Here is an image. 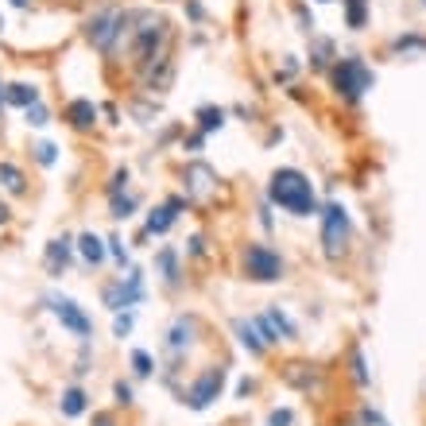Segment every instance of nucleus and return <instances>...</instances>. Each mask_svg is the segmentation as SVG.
<instances>
[{"instance_id": "obj_4", "label": "nucleus", "mask_w": 426, "mask_h": 426, "mask_svg": "<svg viewBox=\"0 0 426 426\" xmlns=\"http://www.w3.org/2000/svg\"><path fill=\"white\" fill-rule=\"evenodd\" d=\"M125 20H128L125 8H101V12H93L86 20V39L101 54H109L113 43H117V35H120V28H125Z\"/></svg>"}, {"instance_id": "obj_22", "label": "nucleus", "mask_w": 426, "mask_h": 426, "mask_svg": "<svg viewBox=\"0 0 426 426\" xmlns=\"http://www.w3.org/2000/svg\"><path fill=\"white\" fill-rule=\"evenodd\" d=\"M267 322L275 326V333H280V341H294L299 338V330H294V322L283 314V310H267Z\"/></svg>"}, {"instance_id": "obj_26", "label": "nucleus", "mask_w": 426, "mask_h": 426, "mask_svg": "<svg viewBox=\"0 0 426 426\" xmlns=\"http://www.w3.org/2000/svg\"><path fill=\"white\" fill-rule=\"evenodd\" d=\"M120 190H128V171H125V167L113 171L109 186H105V194H109V198H120Z\"/></svg>"}, {"instance_id": "obj_17", "label": "nucleus", "mask_w": 426, "mask_h": 426, "mask_svg": "<svg viewBox=\"0 0 426 426\" xmlns=\"http://www.w3.org/2000/svg\"><path fill=\"white\" fill-rule=\"evenodd\" d=\"M0 186H4L8 194H28V178H23V171L20 167H12V163H0Z\"/></svg>"}, {"instance_id": "obj_33", "label": "nucleus", "mask_w": 426, "mask_h": 426, "mask_svg": "<svg viewBox=\"0 0 426 426\" xmlns=\"http://www.w3.org/2000/svg\"><path fill=\"white\" fill-rule=\"evenodd\" d=\"M105 244H109V252H113V256H117V264H128V252H125V244H120L117 236H109V241H105Z\"/></svg>"}, {"instance_id": "obj_39", "label": "nucleus", "mask_w": 426, "mask_h": 426, "mask_svg": "<svg viewBox=\"0 0 426 426\" xmlns=\"http://www.w3.org/2000/svg\"><path fill=\"white\" fill-rule=\"evenodd\" d=\"M202 144H206V136L198 132V136H190V144H186V147H190V151H202Z\"/></svg>"}, {"instance_id": "obj_18", "label": "nucleus", "mask_w": 426, "mask_h": 426, "mask_svg": "<svg viewBox=\"0 0 426 426\" xmlns=\"http://www.w3.org/2000/svg\"><path fill=\"white\" fill-rule=\"evenodd\" d=\"M155 267H159V275H163V283H167V287L178 283V252H175V248H159Z\"/></svg>"}, {"instance_id": "obj_20", "label": "nucleus", "mask_w": 426, "mask_h": 426, "mask_svg": "<svg viewBox=\"0 0 426 426\" xmlns=\"http://www.w3.org/2000/svg\"><path fill=\"white\" fill-rule=\"evenodd\" d=\"M86 391H81V388H67V391H62V399H59V407H62V415H67V419H78V415L81 411H86Z\"/></svg>"}, {"instance_id": "obj_43", "label": "nucleus", "mask_w": 426, "mask_h": 426, "mask_svg": "<svg viewBox=\"0 0 426 426\" xmlns=\"http://www.w3.org/2000/svg\"><path fill=\"white\" fill-rule=\"evenodd\" d=\"M0 31H4V16H0Z\"/></svg>"}, {"instance_id": "obj_25", "label": "nucleus", "mask_w": 426, "mask_h": 426, "mask_svg": "<svg viewBox=\"0 0 426 426\" xmlns=\"http://www.w3.org/2000/svg\"><path fill=\"white\" fill-rule=\"evenodd\" d=\"M391 51H426V39L422 35H399L396 43H391Z\"/></svg>"}, {"instance_id": "obj_44", "label": "nucleus", "mask_w": 426, "mask_h": 426, "mask_svg": "<svg viewBox=\"0 0 426 426\" xmlns=\"http://www.w3.org/2000/svg\"><path fill=\"white\" fill-rule=\"evenodd\" d=\"M380 426H388V422H380Z\"/></svg>"}, {"instance_id": "obj_2", "label": "nucleus", "mask_w": 426, "mask_h": 426, "mask_svg": "<svg viewBox=\"0 0 426 426\" xmlns=\"http://www.w3.org/2000/svg\"><path fill=\"white\" fill-rule=\"evenodd\" d=\"M318 217H322V252L330 260H341V256H345V248H349V236H353V225H349L345 206L330 202V206L318 209Z\"/></svg>"}, {"instance_id": "obj_34", "label": "nucleus", "mask_w": 426, "mask_h": 426, "mask_svg": "<svg viewBox=\"0 0 426 426\" xmlns=\"http://www.w3.org/2000/svg\"><path fill=\"white\" fill-rule=\"evenodd\" d=\"M190 256H206V236H190Z\"/></svg>"}, {"instance_id": "obj_28", "label": "nucleus", "mask_w": 426, "mask_h": 426, "mask_svg": "<svg viewBox=\"0 0 426 426\" xmlns=\"http://www.w3.org/2000/svg\"><path fill=\"white\" fill-rule=\"evenodd\" d=\"M31 151H35V159L43 163V167H54V159H59V155H54L59 147H54V144H35Z\"/></svg>"}, {"instance_id": "obj_35", "label": "nucleus", "mask_w": 426, "mask_h": 426, "mask_svg": "<svg viewBox=\"0 0 426 426\" xmlns=\"http://www.w3.org/2000/svg\"><path fill=\"white\" fill-rule=\"evenodd\" d=\"M117 403H132V388H128L125 380L117 384Z\"/></svg>"}, {"instance_id": "obj_32", "label": "nucleus", "mask_w": 426, "mask_h": 426, "mask_svg": "<svg viewBox=\"0 0 426 426\" xmlns=\"http://www.w3.org/2000/svg\"><path fill=\"white\" fill-rule=\"evenodd\" d=\"M291 422H294V415L287 411V407H283V411H272V415H267V426H291Z\"/></svg>"}, {"instance_id": "obj_41", "label": "nucleus", "mask_w": 426, "mask_h": 426, "mask_svg": "<svg viewBox=\"0 0 426 426\" xmlns=\"http://www.w3.org/2000/svg\"><path fill=\"white\" fill-rule=\"evenodd\" d=\"M0 113H4V86H0Z\"/></svg>"}, {"instance_id": "obj_6", "label": "nucleus", "mask_w": 426, "mask_h": 426, "mask_svg": "<svg viewBox=\"0 0 426 426\" xmlns=\"http://www.w3.org/2000/svg\"><path fill=\"white\" fill-rule=\"evenodd\" d=\"M221 388H225V368H221V364H209L206 372H202L198 380H194L190 388L183 391V403L190 407V411H206L213 399L221 396Z\"/></svg>"}, {"instance_id": "obj_45", "label": "nucleus", "mask_w": 426, "mask_h": 426, "mask_svg": "<svg viewBox=\"0 0 426 426\" xmlns=\"http://www.w3.org/2000/svg\"><path fill=\"white\" fill-rule=\"evenodd\" d=\"M422 4H426V0H422Z\"/></svg>"}, {"instance_id": "obj_27", "label": "nucleus", "mask_w": 426, "mask_h": 426, "mask_svg": "<svg viewBox=\"0 0 426 426\" xmlns=\"http://www.w3.org/2000/svg\"><path fill=\"white\" fill-rule=\"evenodd\" d=\"M132 368H136V376H151V372H155V360H151V353L136 349V353H132Z\"/></svg>"}, {"instance_id": "obj_40", "label": "nucleus", "mask_w": 426, "mask_h": 426, "mask_svg": "<svg viewBox=\"0 0 426 426\" xmlns=\"http://www.w3.org/2000/svg\"><path fill=\"white\" fill-rule=\"evenodd\" d=\"M4 221H8V206L0 202V225H4Z\"/></svg>"}, {"instance_id": "obj_42", "label": "nucleus", "mask_w": 426, "mask_h": 426, "mask_svg": "<svg viewBox=\"0 0 426 426\" xmlns=\"http://www.w3.org/2000/svg\"><path fill=\"white\" fill-rule=\"evenodd\" d=\"M12 4H16V8H28V0H12Z\"/></svg>"}, {"instance_id": "obj_36", "label": "nucleus", "mask_w": 426, "mask_h": 426, "mask_svg": "<svg viewBox=\"0 0 426 426\" xmlns=\"http://www.w3.org/2000/svg\"><path fill=\"white\" fill-rule=\"evenodd\" d=\"M93 426H117V419L109 411H101V415H93Z\"/></svg>"}, {"instance_id": "obj_31", "label": "nucleus", "mask_w": 426, "mask_h": 426, "mask_svg": "<svg viewBox=\"0 0 426 426\" xmlns=\"http://www.w3.org/2000/svg\"><path fill=\"white\" fill-rule=\"evenodd\" d=\"M113 333H117V338H128V333H132V314H117V322H113Z\"/></svg>"}, {"instance_id": "obj_37", "label": "nucleus", "mask_w": 426, "mask_h": 426, "mask_svg": "<svg viewBox=\"0 0 426 426\" xmlns=\"http://www.w3.org/2000/svg\"><path fill=\"white\" fill-rule=\"evenodd\" d=\"M252 388H256L252 380H241V384H236V396H241V399H248V396H252Z\"/></svg>"}, {"instance_id": "obj_16", "label": "nucleus", "mask_w": 426, "mask_h": 426, "mask_svg": "<svg viewBox=\"0 0 426 426\" xmlns=\"http://www.w3.org/2000/svg\"><path fill=\"white\" fill-rule=\"evenodd\" d=\"M233 330H236V338H241V345L244 349H248V353L252 357H260V353H264V341H260V333H256V326H252V322H244V318H236V322H233Z\"/></svg>"}, {"instance_id": "obj_7", "label": "nucleus", "mask_w": 426, "mask_h": 426, "mask_svg": "<svg viewBox=\"0 0 426 426\" xmlns=\"http://www.w3.org/2000/svg\"><path fill=\"white\" fill-rule=\"evenodd\" d=\"M101 299H105V306H109L113 314H120L125 306H136V302H144V275L132 267V272H128L125 280H117V283L105 287Z\"/></svg>"}, {"instance_id": "obj_3", "label": "nucleus", "mask_w": 426, "mask_h": 426, "mask_svg": "<svg viewBox=\"0 0 426 426\" xmlns=\"http://www.w3.org/2000/svg\"><path fill=\"white\" fill-rule=\"evenodd\" d=\"M330 78H333V89H338L345 101H360V97L372 89V70L364 67V59H338L333 62V70H330Z\"/></svg>"}, {"instance_id": "obj_23", "label": "nucleus", "mask_w": 426, "mask_h": 426, "mask_svg": "<svg viewBox=\"0 0 426 426\" xmlns=\"http://www.w3.org/2000/svg\"><path fill=\"white\" fill-rule=\"evenodd\" d=\"M345 20H349V28L360 31L368 23V0H345Z\"/></svg>"}, {"instance_id": "obj_5", "label": "nucleus", "mask_w": 426, "mask_h": 426, "mask_svg": "<svg viewBox=\"0 0 426 426\" xmlns=\"http://www.w3.org/2000/svg\"><path fill=\"white\" fill-rule=\"evenodd\" d=\"M241 267L248 280L256 283H275L283 280V260L275 248H267V244H248V248L241 252Z\"/></svg>"}, {"instance_id": "obj_1", "label": "nucleus", "mask_w": 426, "mask_h": 426, "mask_svg": "<svg viewBox=\"0 0 426 426\" xmlns=\"http://www.w3.org/2000/svg\"><path fill=\"white\" fill-rule=\"evenodd\" d=\"M267 202L287 209V213H294V217H310V213H318L314 186H310V178L302 175V171H294V167H280L272 175V183H267Z\"/></svg>"}, {"instance_id": "obj_12", "label": "nucleus", "mask_w": 426, "mask_h": 426, "mask_svg": "<svg viewBox=\"0 0 426 426\" xmlns=\"http://www.w3.org/2000/svg\"><path fill=\"white\" fill-rule=\"evenodd\" d=\"M67 120H70V128H78V132H89V128L97 125V105L86 101V97H78V101L67 105Z\"/></svg>"}, {"instance_id": "obj_11", "label": "nucleus", "mask_w": 426, "mask_h": 426, "mask_svg": "<svg viewBox=\"0 0 426 426\" xmlns=\"http://www.w3.org/2000/svg\"><path fill=\"white\" fill-rule=\"evenodd\" d=\"M183 206H186L183 198H171V202H163V206H155L151 213H147V236L167 233V229L175 225V217H178V209H183Z\"/></svg>"}, {"instance_id": "obj_14", "label": "nucleus", "mask_w": 426, "mask_h": 426, "mask_svg": "<svg viewBox=\"0 0 426 426\" xmlns=\"http://www.w3.org/2000/svg\"><path fill=\"white\" fill-rule=\"evenodd\" d=\"M4 101L20 105V109H31V105L39 101V89L28 86V81H12V86H4Z\"/></svg>"}, {"instance_id": "obj_21", "label": "nucleus", "mask_w": 426, "mask_h": 426, "mask_svg": "<svg viewBox=\"0 0 426 426\" xmlns=\"http://www.w3.org/2000/svg\"><path fill=\"white\" fill-rule=\"evenodd\" d=\"M221 125H225V109H217V105H206V109H198V128H202V136L217 132Z\"/></svg>"}, {"instance_id": "obj_24", "label": "nucleus", "mask_w": 426, "mask_h": 426, "mask_svg": "<svg viewBox=\"0 0 426 426\" xmlns=\"http://www.w3.org/2000/svg\"><path fill=\"white\" fill-rule=\"evenodd\" d=\"M140 206V198L136 194H125V198H113V217L117 221H125V217H132V209Z\"/></svg>"}, {"instance_id": "obj_10", "label": "nucleus", "mask_w": 426, "mask_h": 426, "mask_svg": "<svg viewBox=\"0 0 426 426\" xmlns=\"http://www.w3.org/2000/svg\"><path fill=\"white\" fill-rule=\"evenodd\" d=\"M194 333H198V318H194V314H178L175 322H171V330H167V341H163L167 357H171V360H178L183 353H190Z\"/></svg>"}, {"instance_id": "obj_38", "label": "nucleus", "mask_w": 426, "mask_h": 426, "mask_svg": "<svg viewBox=\"0 0 426 426\" xmlns=\"http://www.w3.org/2000/svg\"><path fill=\"white\" fill-rule=\"evenodd\" d=\"M186 12H190V20H202V4H198V0H186Z\"/></svg>"}, {"instance_id": "obj_15", "label": "nucleus", "mask_w": 426, "mask_h": 426, "mask_svg": "<svg viewBox=\"0 0 426 426\" xmlns=\"http://www.w3.org/2000/svg\"><path fill=\"white\" fill-rule=\"evenodd\" d=\"M283 380L294 384V388H302V391L318 388V372H314L310 364H287V368H283Z\"/></svg>"}, {"instance_id": "obj_9", "label": "nucleus", "mask_w": 426, "mask_h": 426, "mask_svg": "<svg viewBox=\"0 0 426 426\" xmlns=\"http://www.w3.org/2000/svg\"><path fill=\"white\" fill-rule=\"evenodd\" d=\"M183 183H186V202L206 206L213 194H217V171L206 167V163H190V167L183 171Z\"/></svg>"}, {"instance_id": "obj_19", "label": "nucleus", "mask_w": 426, "mask_h": 426, "mask_svg": "<svg viewBox=\"0 0 426 426\" xmlns=\"http://www.w3.org/2000/svg\"><path fill=\"white\" fill-rule=\"evenodd\" d=\"M78 252H81V260H86V264H101L109 248H105V241H97L93 233H81V236H78Z\"/></svg>"}, {"instance_id": "obj_13", "label": "nucleus", "mask_w": 426, "mask_h": 426, "mask_svg": "<svg viewBox=\"0 0 426 426\" xmlns=\"http://www.w3.org/2000/svg\"><path fill=\"white\" fill-rule=\"evenodd\" d=\"M70 248H74V244L67 241V236H54V241L47 244V272H51V275H62V272H67Z\"/></svg>"}, {"instance_id": "obj_30", "label": "nucleus", "mask_w": 426, "mask_h": 426, "mask_svg": "<svg viewBox=\"0 0 426 426\" xmlns=\"http://www.w3.org/2000/svg\"><path fill=\"white\" fill-rule=\"evenodd\" d=\"M353 376H357L360 388H368V380H372V376H368V364H364V357H360V353H353Z\"/></svg>"}, {"instance_id": "obj_8", "label": "nucleus", "mask_w": 426, "mask_h": 426, "mask_svg": "<svg viewBox=\"0 0 426 426\" xmlns=\"http://www.w3.org/2000/svg\"><path fill=\"white\" fill-rule=\"evenodd\" d=\"M47 306H51V314L62 322V330H70L74 338L86 341L89 333H93V322H89V314H86V310H81L74 299H67V294H51V299H47Z\"/></svg>"}, {"instance_id": "obj_29", "label": "nucleus", "mask_w": 426, "mask_h": 426, "mask_svg": "<svg viewBox=\"0 0 426 426\" xmlns=\"http://www.w3.org/2000/svg\"><path fill=\"white\" fill-rule=\"evenodd\" d=\"M23 117H28V125L43 128V125H47V109H43V101H35L31 109H23Z\"/></svg>"}]
</instances>
